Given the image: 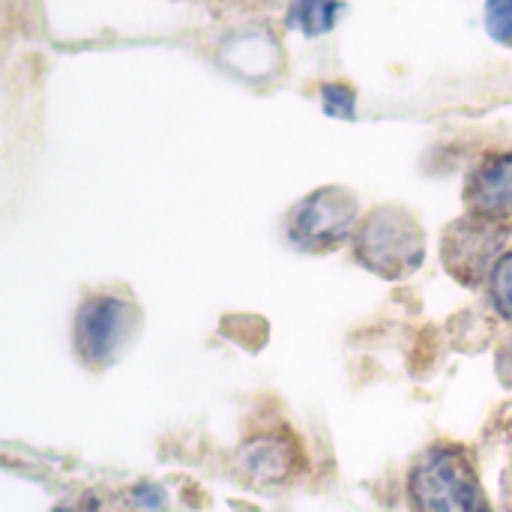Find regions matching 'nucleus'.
Segmentation results:
<instances>
[{
	"label": "nucleus",
	"instance_id": "7ed1b4c3",
	"mask_svg": "<svg viewBox=\"0 0 512 512\" xmlns=\"http://www.w3.org/2000/svg\"><path fill=\"white\" fill-rule=\"evenodd\" d=\"M291 222H294L291 225V237L300 246H309V249L336 246L357 225V198L348 189H342V186L318 189L315 195H309L297 207Z\"/></svg>",
	"mask_w": 512,
	"mask_h": 512
},
{
	"label": "nucleus",
	"instance_id": "1a4fd4ad",
	"mask_svg": "<svg viewBox=\"0 0 512 512\" xmlns=\"http://www.w3.org/2000/svg\"><path fill=\"white\" fill-rule=\"evenodd\" d=\"M486 30L498 45L512 48V0H486Z\"/></svg>",
	"mask_w": 512,
	"mask_h": 512
},
{
	"label": "nucleus",
	"instance_id": "9b49d317",
	"mask_svg": "<svg viewBox=\"0 0 512 512\" xmlns=\"http://www.w3.org/2000/svg\"><path fill=\"white\" fill-rule=\"evenodd\" d=\"M324 96V108L327 114H336V117H354V90L345 87V84H324L321 90Z\"/></svg>",
	"mask_w": 512,
	"mask_h": 512
},
{
	"label": "nucleus",
	"instance_id": "f03ea898",
	"mask_svg": "<svg viewBox=\"0 0 512 512\" xmlns=\"http://www.w3.org/2000/svg\"><path fill=\"white\" fill-rule=\"evenodd\" d=\"M417 512H492L474 468L456 450H432L411 474Z\"/></svg>",
	"mask_w": 512,
	"mask_h": 512
},
{
	"label": "nucleus",
	"instance_id": "f257e3e1",
	"mask_svg": "<svg viewBox=\"0 0 512 512\" xmlns=\"http://www.w3.org/2000/svg\"><path fill=\"white\" fill-rule=\"evenodd\" d=\"M357 258L381 276H411L423 261V231L417 219L396 204L372 210L357 231Z\"/></svg>",
	"mask_w": 512,
	"mask_h": 512
},
{
	"label": "nucleus",
	"instance_id": "20e7f679",
	"mask_svg": "<svg viewBox=\"0 0 512 512\" xmlns=\"http://www.w3.org/2000/svg\"><path fill=\"white\" fill-rule=\"evenodd\" d=\"M132 330V309L117 297H93L78 309L75 342L84 360L105 363L117 354L120 342Z\"/></svg>",
	"mask_w": 512,
	"mask_h": 512
},
{
	"label": "nucleus",
	"instance_id": "39448f33",
	"mask_svg": "<svg viewBox=\"0 0 512 512\" xmlns=\"http://www.w3.org/2000/svg\"><path fill=\"white\" fill-rule=\"evenodd\" d=\"M507 228L498 225V219L477 216L474 222H462L447 234L444 243V258L453 276L474 282L492 261L495 249L504 243Z\"/></svg>",
	"mask_w": 512,
	"mask_h": 512
},
{
	"label": "nucleus",
	"instance_id": "6e6552de",
	"mask_svg": "<svg viewBox=\"0 0 512 512\" xmlns=\"http://www.w3.org/2000/svg\"><path fill=\"white\" fill-rule=\"evenodd\" d=\"M273 459H288V456H285V447L276 444V441H255V444L246 450V465H249V471H252L255 477H261V480H276V477H279L276 468H270Z\"/></svg>",
	"mask_w": 512,
	"mask_h": 512
},
{
	"label": "nucleus",
	"instance_id": "0eeeda50",
	"mask_svg": "<svg viewBox=\"0 0 512 512\" xmlns=\"http://www.w3.org/2000/svg\"><path fill=\"white\" fill-rule=\"evenodd\" d=\"M339 3L336 0H291L285 24L303 36H324L336 27Z\"/></svg>",
	"mask_w": 512,
	"mask_h": 512
},
{
	"label": "nucleus",
	"instance_id": "9d476101",
	"mask_svg": "<svg viewBox=\"0 0 512 512\" xmlns=\"http://www.w3.org/2000/svg\"><path fill=\"white\" fill-rule=\"evenodd\" d=\"M492 297L498 312L512 318V252H507L492 270Z\"/></svg>",
	"mask_w": 512,
	"mask_h": 512
},
{
	"label": "nucleus",
	"instance_id": "423d86ee",
	"mask_svg": "<svg viewBox=\"0 0 512 512\" xmlns=\"http://www.w3.org/2000/svg\"><path fill=\"white\" fill-rule=\"evenodd\" d=\"M468 204L477 216L504 219L512 213V153H498L480 162L468 180Z\"/></svg>",
	"mask_w": 512,
	"mask_h": 512
}]
</instances>
